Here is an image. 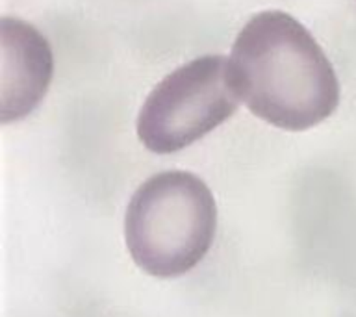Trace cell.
<instances>
[{
  "label": "cell",
  "mask_w": 356,
  "mask_h": 317,
  "mask_svg": "<svg viewBox=\"0 0 356 317\" xmlns=\"http://www.w3.org/2000/svg\"><path fill=\"white\" fill-rule=\"evenodd\" d=\"M239 100L228 58L200 56L156 83L139 110L138 138L150 152L172 154L228 121Z\"/></svg>",
  "instance_id": "3"
},
{
  "label": "cell",
  "mask_w": 356,
  "mask_h": 317,
  "mask_svg": "<svg viewBox=\"0 0 356 317\" xmlns=\"http://www.w3.org/2000/svg\"><path fill=\"white\" fill-rule=\"evenodd\" d=\"M54 58L49 41L24 21L2 19V122L21 121L49 91Z\"/></svg>",
  "instance_id": "4"
},
{
  "label": "cell",
  "mask_w": 356,
  "mask_h": 317,
  "mask_svg": "<svg viewBox=\"0 0 356 317\" xmlns=\"http://www.w3.org/2000/svg\"><path fill=\"white\" fill-rule=\"evenodd\" d=\"M239 99L273 127L302 132L332 115L339 82L314 35L280 10L250 17L230 52Z\"/></svg>",
  "instance_id": "1"
},
{
  "label": "cell",
  "mask_w": 356,
  "mask_h": 317,
  "mask_svg": "<svg viewBox=\"0 0 356 317\" xmlns=\"http://www.w3.org/2000/svg\"><path fill=\"white\" fill-rule=\"evenodd\" d=\"M216 230V199L188 171H163L145 180L124 217L128 252L136 266L158 278L191 271L210 250Z\"/></svg>",
  "instance_id": "2"
}]
</instances>
